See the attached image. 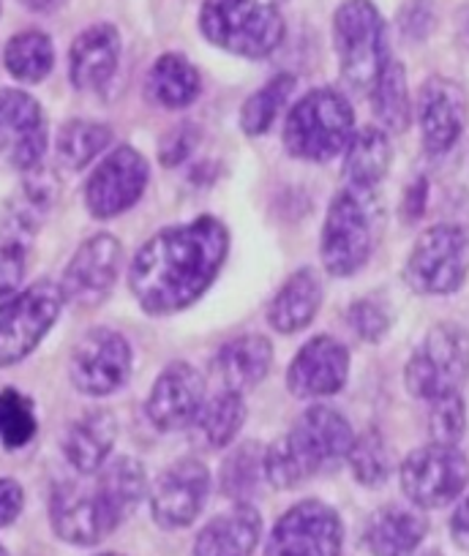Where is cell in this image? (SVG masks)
Wrapping results in <instances>:
<instances>
[{
	"label": "cell",
	"mask_w": 469,
	"mask_h": 556,
	"mask_svg": "<svg viewBox=\"0 0 469 556\" xmlns=\"http://www.w3.org/2000/svg\"><path fill=\"white\" fill-rule=\"evenodd\" d=\"M227 254L229 232L218 218L175 224L140 245L129 265V290L145 314L173 317L211 290Z\"/></svg>",
	"instance_id": "obj_1"
},
{
	"label": "cell",
	"mask_w": 469,
	"mask_h": 556,
	"mask_svg": "<svg viewBox=\"0 0 469 556\" xmlns=\"http://www.w3.org/2000/svg\"><path fill=\"white\" fill-rule=\"evenodd\" d=\"M355 431L339 409L325 404L308 406L287 434L265 447V478L279 491L297 489L346 464Z\"/></svg>",
	"instance_id": "obj_2"
},
{
	"label": "cell",
	"mask_w": 469,
	"mask_h": 556,
	"mask_svg": "<svg viewBox=\"0 0 469 556\" xmlns=\"http://www.w3.org/2000/svg\"><path fill=\"white\" fill-rule=\"evenodd\" d=\"M355 128V112L341 90L314 88L287 112L281 139L292 159L325 164L344 156Z\"/></svg>",
	"instance_id": "obj_3"
},
{
	"label": "cell",
	"mask_w": 469,
	"mask_h": 556,
	"mask_svg": "<svg viewBox=\"0 0 469 556\" xmlns=\"http://www.w3.org/2000/svg\"><path fill=\"white\" fill-rule=\"evenodd\" d=\"M276 0H205L200 30L229 55L263 61L284 41V17Z\"/></svg>",
	"instance_id": "obj_4"
},
{
	"label": "cell",
	"mask_w": 469,
	"mask_h": 556,
	"mask_svg": "<svg viewBox=\"0 0 469 556\" xmlns=\"http://www.w3.org/2000/svg\"><path fill=\"white\" fill-rule=\"evenodd\" d=\"M333 45L341 79L358 93H371L393 58L380 9L371 0H344L333 14Z\"/></svg>",
	"instance_id": "obj_5"
},
{
	"label": "cell",
	"mask_w": 469,
	"mask_h": 556,
	"mask_svg": "<svg viewBox=\"0 0 469 556\" xmlns=\"http://www.w3.org/2000/svg\"><path fill=\"white\" fill-rule=\"evenodd\" d=\"M375 191L341 189L330 200L319 232V260L333 278H350L375 251Z\"/></svg>",
	"instance_id": "obj_6"
},
{
	"label": "cell",
	"mask_w": 469,
	"mask_h": 556,
	"mask_svg": "<svg viewBox=\"0 0 469 556\" xmlns=\"http://www.w3.org/2000/svg\"><path fill=\"white\" fill-rule=\"evenodd\" d=\"M66 298L58 281L41 278L0 303V368H12L34 355L61 317Z\"/></svg>",
	"instance_id": "obj_7"
},
{
	"label": "cell",
	"mask_w": 469,
	"mask_h": 556,
	"mask_svg": "<svg viewBox=\"0 0 469 556\" xmlns=\"http://www.w3.org/2000/svg\"><path fill=\"white\" fill-rule=\"evenodd\" d=\"M469 379V333L456 323H440L423 336L404 368V384L415 399L434 401L461 393Z\"/></svg>",
	"instance_id": "obj_8"
},
{
	"label": "cell",
	"mask_w": 469,
	"mask_h": 556,
	"mask_svg": "<svg viewBox=\"0 0 469 556\" xmlns=\"http://www.w3.org/2000/svg\"><path fill=\"white\" fill-rule=\"evenodd\" d=\"M469 276V235L458 224H434L415 240L404 281L418 295H453Z\"/></svg>",
	"instance_id": "obj_9"
},
{
	"label": "cell",
	"mask_w": 469,
	"mask_h": 556,
	"mask_svg": "<svg viewBox=\"0 0 469 556\" xmlns=\"http://www.w3.org/2000/svg\"><path fill=\"white\" fill-rule=\"evenodd\" d=\"M398 483L409 505L440 510L464 494L469 483V458L453 445H429L409 453L398 469Z\"/></svg>",
	"instance_id": "obj_10"
},
{
	"label": "cell",
	"mask_w": 469,
	"mask_h": 556,
	"mask_svg": "<svg viewBox=\"0 0 469 556\" xmlns=\"http://www.w3.org/2000/svg\"><path fill=\"white\" fill-rule=\"evenodd\" d=\"M148 180H151V167L137 148H112L85 180V207L101 222L124 216L142 200Z\"/></svg>",
	"instance_id": "obj_11"
},
{
	"label": "cell",
	"mask_w": 469,
	"mask_h": 556,
	"mask_svg": "<svg viewBox=\"0 0 469 556\" xmlns=\"http://www.w3.org/2000/svg\"><path fill=\"white\" fill-rule=\"evenodd\" d=\"M131 363H135V352L124 333L112 328H93L74 346L68 374L79 393L90 399H104L129 382Z\"/></svg>",
	"instance_id": "obj_12"
},
{
	"label": "cell",
	"mask_w": 469,
	"mask_h": 556,
	"mask_svg": "<svg viewBox=\"0 0 469 556\" xmlns=\"http://www.w3.org/2000/svg\"><path fill=\"white\" fill-rule=\"evenodd\" d=\"M344 527L339 513L319 500L292 505L270 529L265 556H341Z\"/></svg>",
	"instance_id": "obj_13"
},
{
	"label": "cell",
	"mask_w": 469,
	"mask_h": 556,
	"mask_svg": "<svg viewBox=\"0 0 469 556\" xmlns=\"http://www.w3.org/2000/svg\"><path fill=\"white\" fill-rule=\"evenodd\" d=\"M47 117L39 101L20 88H0V162L30 173L45 162Z\"/></svg>",
	"instance_id": "obj_14"
},
{
	"label": "cell",
	"mask_w": 469,
	"mask_h": 556,
	"mask_svg": "<svg viewBox=\"0 0 469 556\" xmlns=\"http://www.w3.org/2000/svg\"><path fill=\"white\" fill-rule=\"evenodd\" d=\"M121 265H124V245L115 235L99 232L85 240L63 270L61 290L66 303L79 308L99 306L115 287Z\"/></svg>",
	"instance_id": "obj_15"
},
{
	"label": "cell",
	"mask_w": 469,
	"mask_h": 556,
	"mask_svg": "<svg viewBox=\"0 0 469 556\" xmlns=\"http://www.w3.org/2000/svg\"><path fill=\"white\" fill-rule=\"evenodd\" d=\"M211 494V469L189 456L169 464L151 485L153 521L162 529H183L194 523Z\"/></svg>",
	"instance_id": "obj_16"
},
{
	"label": "cell",
	"mask_w": 469,
	"mask_h": 556,
	"mask_svg": "<svg viewBox=\"0 0 469 556\" xmlns=\"http://www.w3.org/2000/svg\"><path fill=\"white\" fill-rule=\"evenodd\" d=\"M420 126V142L429 156H445L467 126L469 106L467 93L458 83L447 77L426 79L415 104Z\"/></svg>",
	"instance_id": "obj_17"
},
{
	"label": "cell",
	"mask_w": 469,
	"mask_h": 556,
	"mask_svg": "<svg viewBox=\"0 0 469 556\" xmlns=\"http://www.w3.org/2000/svg\"><path fill=\"white\" fill-rule=\"evenodd\" d=\"M205 379L189 363H169L153 382L145 415L162 434L191 429L205 404Z\"/></svg>",
	"instance_id": "obj_18"
},
{
	"label": "cell",
	"mask_w": 469,
	"mask_h": 556,
	"mask_svg": "<svg viewBox=\"0 0 469 556\" xmlns=\"http://www.w3.org/2000/svg\"><path fill=\"white\" fill-rule=\"evenodd\" d=\"M350 379V350L333 336H314L287 368V390L295 399H328Z\"/></svg>",
	"instance_id": "obj_19"
},
{
	"label": "cell",
	"mask_w": 469,
	"mask_h": 556,
	"mask_svg": "<svg viewBox=\"0 0 469 556\" xmlns=\"http://www.w3.org/2000/svg\"><path fill=\"white\" fill-rule=\"evenodd\" d=\"M50 521L61 540L72 545H96L115 532L93 483L61 480L50 496Z\"/></svg>",
	"instance_id": "obj_20"
},
{
	"label": "cell",
	"mask_w": 469,
	"mask_h": 556,
	"mask_svg": "<svg viewBox=\"0 0 469 556\" xmlns=\"http://www.w3.org/2000/svg\"><path fill=\"white\" fill-rule=\"evenodd\" d=\"M23 184H20L17 194L7 200L3 211H0V235L3 243H28L39 227L45 224L47 213L52 211L58 200V178L39 164L30 173H23Z\"/></svg>",
	"instance_id": "obj_21"
},
{
	"label": "cell",
	"mask_w": 469,
	"mask_h": 556,
	"mask_svg": "<svg viewBox=\"0 0 469 556\" xmlns=\"http://www.w3.org/2000/svg\"><path fill=\"white\" fill-rule=\"evenodd\" d=\"M121 63V34L115 25L99 23L85 28L68 50V79L77 90H101Z\"/></svg>",
	"instance_id": "obj_22"
},
{
	"label": "cell",
	"mask_w": 469,
	"mask_h": 556,
	"mask_svg": "<svg viewBox=\"0 0 469 556\" xmlns=\"http://www.w3.org/2000/svg\"><path fill=\"white\" fill-rule=\"evenodd\" d=\"M263 538V516L252 502H234L211 518L194 540V556H252Z\"/></svg>",
	"instance_id": "obj_23"
},
{
	"label": "cell",
	"mask_w": 469,
	"mask_h": 556,
	"mask_svg": "<svg viewBox=\"0 0 469 556\" xmlns=\"http://www.w3.org/2000/svg\"><path fill=\"white\" fill-rule=\"evenodd\" d=\"M117 442V417L110 409H90L68 426L63 456L77 475H96L112 456Z\"/></svg>",
	"instance_id": "obj_24"
},
{
	"label": "cell",
	"mask_w": 469,
	"mask_h": 556,
	"mask_svg": "<svg viewBox=\"0 0 469 556\" xmlns=\"http://www.w3.org/2000/svg\"><path fill=\"white\" fill-rule=\"evenodd\" d=\"M270 366H274V344L257 333H246L227 341L216 352V361H213V371L218 374L221 388L241 395L257 388L259 382H265Z\"/></svg>",
	"instance_id": "obj_25"
},
{
	"label": "cell",
	"mask_w": 469,
	"mask_h": 556,
	"mask_svg": "<svg viewBox=\"0 0 469 556\" xmlns=\"http://www.w3.org/2000/svg\"><path fill=\"white\" fill-rule=\"evenodd\" d=\"M429 532L420 507L385 505L366 523V548L371 556H415Z\"/></svg>",
	"instance_id": "obj_26"
},
{
	"label": "cell",
	"mask_w": 469,
	"mask_h": 556,
	"mask_svg": "<svg viewBox=\"0 0 469 556\" xmlns=\"http://www.w3.org/2000/svg\"><path fill=\"white\" fill-rule=\"evenodd\" d=\"M99 494L101 505H104L106 518L112 527H121L131 513L140 507V502L148 496V475L137 458L117 456L110 458L104 467L96 475H90Z\"/></svg>",
	"instance_id": "obj_27"
},
{
	"label": "cell",
	"mask_w": 469,
	"mask_h": 556,
	"mask_svg": "<svg viewBox=\"0 0 469 556\" xmlns=\"http://www.w3.org/2000/svg\"><path fill=\"white\" fill-rule=\"evenodd\" d=\"M319 306H322V278L312 267H303L287 278L268 303V323L276 333L295 336L314 323Z\"/></svg>",
	"instance_id": "obj_28"
},
{
	"label": "cell",
	"mask_w": 469,
	"mask_h": 556,
	"mask_svg": "<svg viewBox=\"0 0 469 556\" xmlns=\"http://www.w3.org/2000/svg\"><path fill=\"white\" fill-rule=\"evenodd\" d=\"M393 151L388 131L380 126H364L352 134L344 151V180L350 189L377 191L391 169Z\"/></svg>",
	"instance_id": "obj_29"
},
{
	"label": "cell",
	"mask_w": 469,
	"mask_h": 556,
	"mask_svg": "<svg viewBox=\"0 0 469 556\" xmlns=\"http://www.w3.org/2000/svg\"><path fill=\"white\" fill-rule=\"evenodd\" d=\"M148 101L162 110H186L202 93V79L194 63L180 52H167L156 58L145 79Z\"/></svg>",
	"instance_id": "obj_30"
},
{
	"label": "cell",
	"mask_w": 469,
	"mask_h": 556,
	"mask_svg": "<svg viewBox=\"0 0 469 556\" xmlns=\"http://www.w3.org/2000/svg\"><path fill=\"white\" fill-rule=\"evenodd\" d=\"M246 424V401L241 393L221 390L202 404L191 431L207 451H224L232 445Z\"/></svg>",
	"instance_id": "obj_31"
},
{
	"label": "cell",
	"mask_w": 469,
	"mask_h": 556,
	"mask_svg": "<svg viewBox=\"0 0 469 556\" xmlns=\"http://www.w3.org/2000/svg\"><path fill=\"white\" fill-rule=\"evenodd\" d=\"M112 146V128L99 121H77L63 123L55 137V156L58 164L66 169H85L96 156Z\"/></svg>",
	"instance_id": "obj_32"
},
{
	"label": "cell",
	"mask_w": 469,
	"mask_h": 556,
	"mask_svg": "<svg viewBox=\"0 0 469 556\" xmlns=\"http://www.w3.org/2000/svg\"><path fill=\"white\" fill-rule=\"evenodd\" d=\"M369 96L380 128L393 134L407 131V126L413 123V101H409L407 72H404V66L396 58L388 61V66L382 68L380 79H377L375 90Z\"/></svg>",
	"instance_id": "obj_33"
},
{
	"label": "cell",
	"mask_w": 469,
	"mask_h": 556,
	"mask_svg": "<svg viewBox=\"0 0 469 556\" xmlns=\"http://www.w3.org/2000/svg\"><path fill=\"white\" fill-rule=\"evenodd\" d=\"M3 63L17 83L39 85L41 79L50 77L52 66H55V47H52L50 36L41 30H23L9 39L7 50H3Z\"/></svg>",
	"instance_id": "obj_34"
},
{
	"label": "cell",
	"mask_w": 469,
	"mask_h": 556,
	"mask_svg": "<svg viewBox=\"0 0 469 556\" xmlns=\"http://www.w3.org/2000/svg\"><path fill=\"white\" fill-rule=\"evenodd\" d=\"M268 483L265 478V447L257 442H243L229 456L224 458L218 485L221 494L232 502H249L259 491V485Z\"/></svg>",
	"instance_id": "obj_35"
},
{
	"label": "cell",
	"mask_w": 469,
	"mask_h": 556,
	"mask_svg": "<svg viewBox=\"0 0 469 556\" xmlns=\"http://www.w3.org/2000/svg\"><path fill=\"white\" fill-rule=\"evenodd\" d=\"M295 90V77L292 74H276L259 90H254L241 106V128L249 137H263L270 131L276 117L281 115L284 104Z\"/></svg>",
	"instance_id": "obj_36"
},
{
	"label": "cell",
	"mask_w": 469,
	"mask_h": 556,
	"mask_svg": "<svg viewBox=\"0 0 469 556\" xmlns=\"http://www.w3.org/2000/svg\"><path fill=\"white\" fill-rule=\"evenodd\" d=\"M346 464H350L352 478L358 480L360 485H366V489H380V485H385L393 469L385 437L377 429H366L364 434L355 437V442H352Z\"/></svg>",
	"instance_id": "obj_37"
},
{
	"label": "cell",
	"mask_w": 469,
	"mask_h": 556,
	"mask_svg": "<svg viewBox=\"0 0 469 556\" xmlns=\"http://www.w3.org/2000/svg\"><path fill=\"white\" fill-rule=\"evenodd\" d=\"M39 431L34 401L20 390H0V445L7 451H20L30 445Z\"/></svg>",
	"instance_id": "obj_38"
},
{
	"label": "cell",
	"mask_w": 469,
	"mask_h": 556,
	"mask_svg": "<svg viewBox=\"0 0 469 556\" xmlns=\"http://www.w3.org/2000/svg\"><path fill=\"white\" fill-rule=\"evenodd\" d=\"M429 437L436 445H453L467 434V404H464L461 393L442 395V399L429 401Z\"/></svg>",
	"instance_id": "obj_39"
},
{
	"label": "cell",
	"mask_w": 469,
	"mask_h": 556,
	"mask_svg": "<svg viewBox=\"0 0 469 556\" xmlns=\"http://www.w3.org/2000/svg\"><path fill=\"white\" fill-rule=\"evenodd\" d=\"M346 323H350V328L355 330L360 341L377 344L391 330V314L375 301H355L346 308Z\"/></svg>",
	"instance_id": "obj_40"
},
{
	"label": "cell",
	"mask_w": 469,
	"mask_h": 556,
	"mask_svg": "<svg viewBox=\"0 0 469 556\" xmlns=\"http://www.w3.org/2000/svg\"><path fill=\"white\" fill-rule=\"evenodd\" d=\"M25 245L23 243H3L0 245V301L20 292L25 278Z\"/></svg>",
	"instance_id": "obj_41"
},
{
	"label": "cell",
	"mask_w": 469,
	"mask_h": 556,
	"mask_svg": "<svg viewBox=\"0 0 469 556\" xmlns=\"http://www.w3.org/2000/svg\"><path fill=\"white\" fill-rule=\"evenodd\" d=\"M197 128L191 123H180L175 126L167 137L162 139V148H159V159H162L164 167H178L186 159L194 153L197 148Z\"/></svg>",
	"instance_id": "obj_42"
},
{
	"label": "cell",
	"mask_w": 469,
	"mask_h": 556,
	"mask_svg": "<svg viewBox=\"0 0 469 556\" xmlns=\"http://www.w3.org/2000/svg\"><path fill=\"white\" fill-rule=\"evenodd\" d=\"M25 505V491L17 480L0 478V529L9 527L20 518Z\"/></svg>",
	"instance_id": "obj_43"
},
{
	"label": "cell",
	"mask_w": 469,
	"mask_h": 556,
	"mask_svg": "<svg viewBox=\"0 0 469 556\" xmlns=\"http://www.w3.org/2000/svg\"><path fill=\"white\" fill-rule=\"evenodd\" d=\"M451 538L461 551H469V494L456 505L451 516Z\"/></svg>",
	"instance_id": "obj_44"
},
{
	"label": "cell",
	"mask_w": 469,
	"mask_h": 556,
	"mask_svg": "<svg viewBox=\"0 0 469 556\" xmlns=\"http://www.w3.org/2000/svg\"><path fill=\"white\" fill-rule=\"evenodd\" d=\"M423 200H426V180H418V184L407 189V205H404L407 218H418L420 213H423Z\"/></svg>",
	"instance_id": "obj_45"
},
{
	"label": "cell",
	"mask_w": 469,
	"mask_h": 556,
	"mask_svg": "<svg viewBox=\"0 0 469 556\" xmlns=\"http://www.w3.org/2000/svg\"><path fill=\"white\" fill-rule=\"evenodd\" d=\"M20 3L36 14H50V12H55V9H61L66 0H20Z\"/></svg>",
	"instance_id": "obj_46"
},
{
	"label": "cell",
	"mask_w": 469,
	"mask_h": 556,
	"mask_svg": "<svg viewBox=\"0 0 469 556\" xmlns=\"http://www.w3.org/2000/svg\"><path fill=\"white\" fill-rule=\"evenodd\" d=\"M461 36H464V41L469 45V9L464 12V17H461Z\"/></svg>",
	"instance_id": "obj_47"
},
{
	"label": "cell",
	"mask_w": 469,
	"mask_h": 556,
	"mask_svg": "<svg viewBox=\"0 0 469 556\" xmlns=\"http://www.w3.org/2000/svg\"><path fill=\"white\" fill-rule=\"evenodd\" d=\"M0 556H9V554H7V548H3V545H0Z\"/></svg>",
	"instance_id": "obj_48"
},
{
	"label": "cell",
	"mask_w": 469,
	"mask_h": 556,
	"mask_svg": "<svg viewBox=\"0 0 469 556\" xmlns=\"http://www.w3.org/2000/svg\"><path fill=\"white\" fill-rule=\"evenodd\" d=\"M426 556H442V554H436V551H431V554H426Z\"/></svg>",
	"instance_id": "obj_49"
},
{
	"label": "cell",
	"mask_w": 469,
	"mask_h": 556,
	"mask_svg": "<svg viewBox=\"0 0 469 556\" xmlns=\"http://www.w3.org/2000/svg\"><path fill=\"white\" fill-rule=\"evenodd\" d=\"M99 556H121V554H99Z\"/></svg>",
	"instance_id": "obj_50"
},
{
	"label": "cell",
	"mask_w": 469,
	"mask_h": 556,
	"mask_svg": "<svg viewBox=\"0 0 469 556\" xmlns=\"http://www.w3.org/2000/svg\"><path fill=\"white\" fill-rule=\"evenodd\" d=\"M276 3H284V0H276Z\"/></svg>",
	"instance_id": "obj_51"
}]
</instances>
